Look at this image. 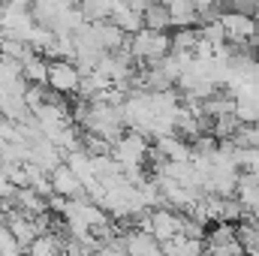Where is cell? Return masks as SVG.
<instances>
[{
  "instance_id": "cell-1",
  "label": "cell",
  "mask_w": 259,
  "mask_h": 256,
  "mask_svg": "<svg viewBox=\"0 0 259 256\" xmlns=\"http://www.w3.org/2000/svg\"><path fill=\"white\" fill-rule=\"evenodd\" d=\"M127 52L133 61H142L145 66H151L172 52V39H169V33H154V30L142 27L139 33H133L127 39Z\"/></svg>"
},
{
  "instance_id": "cell-12",
  "label": "cell",
  "mask_w": 259,
  "mask_h": 256,
  "mask_svg": "<svg viewBox=\"0 0 259 256\" xmlns=\"http://www.w3.org/2000/svg\"><path fill=\"white\" fill-rule=\"evenodd\" d=\"M21 78L27 84H42L46 88V78H49V61L42 55H30L24 64H21Z\"/></svg>"
},
{
  "instance_id": "cell-17",
  "label": "cell",
  "mask_w": 259,
  "mask_h": 256,
  "mask_svg": "<svg viewBox=\"0 0 259 256\" xmlns=\"http://www.w3.org/2000/svg\"><path fill=\"white\" fill-rule=\"evenodd\" d=\"M88 256H127L121 247H112V244H103L100 250H94V253H88Z\"/></svg>"
},
{
  "instance_id": "cell-9",
  "label": "cell",
  "mask_w": 259,
  "mask_h": 256,
  "mask_svg": "<svg viewBox=\"0 0 259 256\" xmlns=\"http://www.w3.org/2000/svg\"><path fill=\"white\" fill-rule=\"evenodd\" d=\"M109 21L118 27V30H124L127 36H133V33H139L145 24H142V15L139 12H133L127 3H112V15H109Z\"/></svg>"
},
{
  "instance_id": "cell-15",
  "label": "cell",
  "mask_w": 259,
  "mask_h": 256,
  "mask_svg": "<svg viewBox=\"0 0 259 256\" xmlns=\"http://www.w3.org/2000/svg\"><path fill=\"white\" fill-rule=\"evenodd\" d=\"M169 39H172V55H193V49L199 46V30L184 27V30H175Z\"/></svg>"
},
{
  "instance_id": "cell-10",
  "label": "cell",
  "mask_w": 259,
  "mask_h": 256,
  "mask_svg": "<svg viewBox=\"0 0 259 256\" xmlns=\"http://www.w3.org/2000/svg\"><path fill=\"white\" fill-rule=\"evenodd\" d=\"M166 12H169V24L175 30H184V27H196V9L190 0H172L166 3Z\"/></svg>"
},
{
  "instance_id": "cell-14",
  "label": "cell",
  "mask_w": 259,
  "mask_h": 256,
  "mask_svg": "<svg viewBox=\"0 0 259 256\" xmlns=\"http://www.w3.org/2000/svg\"><path fill=\"white\" fill-rule=\"evenodd\" d=\"M61 250H64V238L58 232H49V235H39L24 250V256H61Z\"/></svg>"
},
{
  "instance_id": "cell-5",
  "label": "cell",
  "mask_w": 259,
  "mask_h": 256,
  "mask_svg": "<svg viewBox=\"0 0 259 256\" xmlns=\"http://www.w3.org/2000/svg\"><path fill=\"white\" fill-rule=\"evenodd\" d=\"M78 81H81V72L75 69L72 61H52L49 64V78H46V88L52 94H75L78 91Z\"/></svg>"
},
{
  "instance_id": "cell-7",
  "label": "cell",
  "mask_w": 259,
  "mask_h": 256,
  "mask_svg": "<svg viewBox=\"0 0 259 256\" xmlns=\"http://www.w3.org/2000/svg\"><path fill=\"white\" fill-rule=\"evenodd\" d=\"M154 151H157V154H160L166 163H190V154H193L190 142H184V139H178V136H166V139H157Z\"/></svg>"
},
{
  "instance_id": "cell-16",
  "label": "cell",
  "mask_w": 259,
  "mask_h": 256,
  "mask_svg": "<svg viewBox=\"0 0 259 256\" xmlns=\"http://www.w3.org/2000/svg\"><path fill=\"white\" fill-rule=\"evenodd\" d=\"M229 142L235 148H259V124H238L235 136Z\"/></svg>"
},
{
  "instance_id": "cell-6",
  "label": "cell",
  "mask_w": 259,
  "mask_h": 256,
  "mask_svg": "<svg viewBox=\"0 0 259 256\" xmlns=\"http://www.w3.org/2000/svg\"><path fill=\"white\" fill-rule=\"evenodd\" d=\"M49 181H52V193L61 196V199H66V202H72V199H84V187H81V181L66 169L64 163L49 175Z\"/></svg>"
},
{
  "instance_id": "cell-8",
  "label": "cell",
  "mask_w": 259,
  "mask_h": 256,
  "mask_svg": "<svg viewBox=\"0 0 259 256\" xmlns=\"http://www.w3.org/2000/svg\"><path fill=\"white\" fill-rule=\"evenodd\" d=\"M124 253L127 256H163V250H160V244L148 232L130 229V232H124Z\"/></svg>"
},
{
  "instance_id": "cell-13",
  "label": "cell",
  "mask_w": 259,
  "mask_h": 256,
  "mask_svg": "<svg viewBox=\"0 0 259 256\" xmlns=\"http://www.w3.org/2000/svg\"><path fill=\"white\" fill-rule=\"evenodd\" d=\"M142 24L145 30H154V33H166L172 24H169V12H166V3H148L145 15H142Z\"/></svg>"
},
{
  "instance_id": "cell-4",
  "label": "cell",
  "mask_w": 259,
  "mask_h": 256,
  "mask_svg": "<svg viewBox=\"0 0 259 256\" xmlns=\"http://www.w3.org/2000/svg\"><path fill=\"white\" fill-rule=\"evenodd\" d=\"M220 27L226 33V42H232L235 49H247V42L253 39V33L259 30L256 21H250L247 15L232 12V9H223L220 12Z\"/></svg>"
},
{
  "instance_id": "cell-2",
  "label": "cell",
  "mask_w": 259,
  "mask_h": 256,
  "mask_svg": "<svg viewBox=\"0 0 259 256\" xmlns=\"http://www.w3.org/2000/svg\"><path fill=\"white\" fill-rule=\"evenodd\" d=\"M133 229H142V232H148L157 244H166V241H172L175 235H181V214H175V211H169V208H154V211L142 214V220H139Z\"/></svg>"
},
{
  "instance_id": "cell-11",
  "label": "cell",
  "mask_w": 259,
  "mask_h": 256,
  "mask_svg": "<svg viewBox=\"0 0 259 256\" xmlns=\"http://www.w3.org/2000/svg\"><path fill=\"white\" fill-rule=\"evenodd\" d=\"M163 256H202L205 253V244L202 241H193V238H184V235H175L172 241L160 244Z\"/></svg>"
},
{
  "instance_id": "cell-3",
  "label": "cell",
  "mask_w": 259,
  "mask_h": 256,
  "mask_svg": "<svg viewBox=\"0 0 259 256\" xmlns=\"http://www.w3.org/2000/svg\"><path fill=\"white\" fill-rule=\"evenodd\" d=\"M148 151H151V145H148L145 136H139V133H133V130H124V136L112 145V160H115L121 169L145 166Z\"/></svg>"
}]
</instances>
